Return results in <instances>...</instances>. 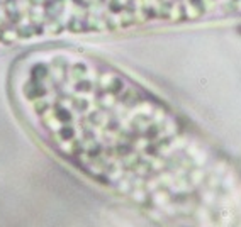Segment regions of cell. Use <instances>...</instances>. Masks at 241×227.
Returning <instances> with one entry per match:
<instances>
[{
  "mask_svg": "<svg viewBox=\"0 0 241 227\" xmlns=\"http://www.w3.org/2000/svg\"><path fill=\"white\" fill-rule=\"evenodd\" d=\"M241 20V0H0V49Z\"/></svg>",
  "mask_w": 241,
  "mask_h": 227,
  "instance_id": "6da1fadb",
  "label": "cell"
}]
</instances>
